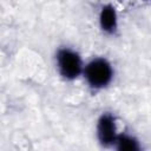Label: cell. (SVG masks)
<instances>
[{"label": "cell", "instance_id": "1", "mask_svg": "<svg viewBox=\"0 0 151 151\" xmlns=\"http://www.w3.org/2000/svg\"><path fill=\"white\" fill-rule=\"evenodd\" d=\"M116 77L113 64L104 55H94L84 64L81 78L87 88L92 92H100L109 88Z\"/></svg>", "mask_w": 151, "mask_h": 151}, {"label": "cell", "instance_id": "2", "mask_svg": "<svg viewBox=\"0 0 151 151\" xmlns=\"http://www.w3.org/2000/svg\"><path fill=\"white\" fill-rule=\"evenodd\" d=\"M53 59L55 71L64 81L71 83L81 78L85 61L78 50L68 45L59 46L54 52Z\"/></svg>", "mask_w": 151, "mask_h": 151}, {"label": "cell", "instance_id": "3", "mask_svg": "<svg viewBox=\"0 0 151 151\" xmlns=\"http://www.w3.org/2000/svg\"><path fill=\"white\" fill-rule=\"evenodd\" d=\"M118 119L114 112L103 111L96 120V139L101 149L112 150L118 136Z\"/></svg>", "mask_w": 151, "mask_h": 151}, {"label": "cell", "instance_id": "4", "mask_svg": "<svg viewBox=\"0 0 151 151\" xmlns=\"http://www.w3.org/2000/svg\"><path fill=\"white\" fill-rule=\"evenodd\" d=\"M98 26L103 34L116 37L119 32V15L116 6L111 2L103 4L98 11Z\"/></svg>", "mask_w": 151, "mask_h": 151}, {"label": "cell", "instance_id": "5", "mask_svg": "<svg viewBox=\"0 0 151 151\" xmlns=\"http://www.w3.org/2000/svg\"><path fill=\"white\" fill-rule=\"evenodd\" d=\"M112 150L116 151H143L140 139L132 132L120 131L116 138Z\"/></svg>", "mask_w": 151, "mask_h": 151}, {"label": "cell", "instance_id": "6", "mask_svg": "<svg viewBox=\"0 0 151 151\" xmlns=\"http://www.w3.org/2000/svg\"><path fill=\"white\" fill-rule=\"evenodd\" d=\"M144 1H150V0H144Z\"/></svg>", "mask_w": 151, "mask_h": 151}]
</instances>
